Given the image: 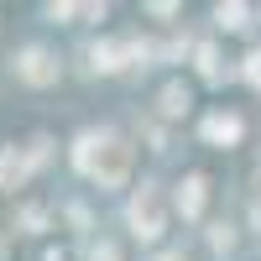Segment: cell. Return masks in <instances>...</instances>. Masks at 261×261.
I'll use <instances>...</instances> for the list:
<instances>
[{
    "label": "cell",
    "instance_id": "cell-1",
    "mask_svg": "<svg viewBox=\"0 0 261 261\" xmlns=\"http://www.w3.org/2000/svg\"><path fill=\"white\" fill-rule=\"evenodd\" d=\"M73 167L99 188H120L130 178V146L115 136V130H84L73 141Z\"/></svg>",
    "mask_w": 261,
    "mask_h": 261
},
{
    "label": "cell",
    "instance_id": "cell-2",
    "mask_svg": "<svg viewBox=\"0 0 261 261\" xmlns=\"http://www.w3.org/2000/svg\"><path fill=\"white\" fill-rule=\"evenodd\" d=\"M125 220H130V230H136L141 241H157V235H162V204H157V188H151V183L136 188V199H130V209H125Z\"/></svg>",
    "mask_w": 261,
    "mask_h": 261
},
{
    "label": "cell",
    "instance_id": "cell-3",
    "mask_svg": "<svg viewBox=\"0 0 261 261\" xmlns=\"http://www.w3.org/2000/svg\"><path fill=\"white\" fill-rule=\"evenodd\" d=\"M16 73L32 84V89H47V84H58V58L47 47H21L16 58Z\"/></svg>",
    "mask_w": 261,
    "mask_h": 261
},
{
    "label": "cell",
    "instance_id": "cell-4",
    "mask_svg": "<svg viewBox=\"0 0 261 261\" xmlns=\"http://www.w3.org/2000/svg\"><path fill=\"white\" fill-rule=\"evenodd\" d=\"M199 204H204V178H188V183L178 188V209L193 220V214H199Z\"/></svg>",
    "mask_w": 261,
    "mask_h": 261
},
{
    "label": "cell",
    "instance_id": "cell-5",
    "mask_svg": "<svg viewBox=\"0 0 261 261\" xmlns=\"http://www.w3.org/2000/svg\"><path fill=\"white\" fill-rule=\"evenodd\" d=\"M183 105H188V89H178V84H167V89H162V110H167V115H178Z\"/></svg>",
    "mask_w": 261,
    "mask_h": 261
},
{
    "label": "cell",
    "instance_id": "cell-6",
    "mask_svg": "<svg viewBox=\"0 0 261 261\" xmlns=\"http://www.w3.org/2000/svg\"><path fill=\"white\" fill-rule=\"evenodd\" d=\"M21 225H27V230H42V225H47V209L27 204V209H21Z\"/></svg>",
    "mask_w": 261,
    "mask_h": 261
},
{
    "label": "cell",
    "instance_id": "cell-7",
    "mask_svg": "<svg viewBox=\"0 0 261 261\" xmlns=\"http://www.w3.org/2000/svg\"><path fill=\"white\" fill-rule=\"evenodd\" d=\"M89 261H120V251H115L110 241H94V246H89Z\"/></svg>",
    "mask_w": 261,
    "mask_h": 261
},
{
    "label": "cell",
    "instance_id": "cell-8",
    "mask_svg": "<svg viewBox=\"0 0 261 261\" xmlns=\"http://www.w3.org/2000/svg\"><path fill=\"white\" fill-rule=\"evenodd\" d=\"M209 136H225V141H230V136H235V120H209Z\"/></svg>",
    "mask_w": 261,
    "mask_h": 261
},
{
    "label": "cell",
    "instance_id": "cell-9",
    "mask_svg": "<svg viewBox=\"0 0 261 261\" xmlns=\"http://www.w3.org/2000/svg\"><path fill=\"white\" fill-rule=\"evenodd\" d=\"M162 261H178V256H162Z\"/></svg>",
    "mask_w": 261,
    "mask_h": 261
}]
</instances>
